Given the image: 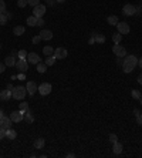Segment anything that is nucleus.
<instances>
[{
	"label": "nucleus",
	"mask_w": 142,
	"mask_h": 158,
	"mask_svg": "<svg viewBox=\"0 0 142 158\" xmlns=\"http://www.w3.org/2000/svg\"><path fill=\"white\" fill-rule=\"evenodd\" d=\"M13 98V94H11V90H3V91H0V100H3V101H7V100H10Z\"/></svg>",
	"instance_id": "2eb2a0df"
},
{
	"label": "nucleus",
	"mask_w": 142,
	"mask_h": 158,
	"mask_svg": "<svg viewBox=\"0 0 142 158\" xmlns=\"http://www.w3.org/2000/svg\"><path fill=\"white\" fill-rule=\"evenodd\" d=\"M117 30L120 34H128L129 30H131V27H129V24L127 23V21H118V24H117Z\"/></svg>",
	"instance_id": "7ed1b4c3"
},
{
	"label": "nucleus",
	"mask_w": 142,
	"mask_h": 158,
	"mask_svg": "<svg viewBox=\"0 0 142 158\" xmlns=\"http://www.w3.org/2000/svg\"><path fill=\"white\" fill-rule=\"evenodd\" d=\"M17 54H14V53H11V54H9L6 59H4V64L7 66V67H14L16 66V63H17Z\"/></svg>",
	"instance_id": "1a4fd4ad"
},
{
	"label": "nucleus",
	"mask_w": 142,
	"mask_h": 158,
	"mask_svg": "<svg viewBox=\"0 0 142 158\" xmlns=\"http://www.w3.org/2000/svg\"><path fill=\"white\" fill-rule=\"evenodd\" d=\"M24 32H26L24 26H16V27L13 29V34H14V36H22V34H24Z\"/></svg>",
	"instance_id": "412c9836"
},
{
	"label": "nucleus",
	"mask_w": 142,
	"mask_h": 158,
	"mask_svg": "<svg viewBox=\"0 0 142 158\" xmlns=\"http://www.w3.org/2000/svg\"><path fill=\"white\" fill-rule=\"evenodd\" d=\"M51 90H53V87H51L50 83H41L38 85V93L41 95H48L51 93Z\"/></svg>",
	"instance_id": "39448f33"
},
{
	"label": "nucleus",
	"mask_w": 142,
	"mask_h": 158,
	"mask_svg": "<svg viewBox=\"0 0 142 158\" xmlns=\"http://www.w3.org/2000/svg\"><path fill=\"white\" fill-rule=\"evenodd\" d=\"M67 54H68V53H67L66 49H63V47H58V49H55V50H54V54H53V56H54L55 59H60V60H63V59H66V57H67Z\"/></svg>",
	"instance_id": "9d476101"
},
{
	"label": "nucleus",
	"mask_w": 142,
	"mask_h": 158,
	"mask_svg": "<svg viewBox=\"0 0 142 158\" xmlns=\"http://www.w3.org/2000/svg\"><path fill=\"white\" fill-rule=\"evenodd\" d=\"M27 24H29L30 27L37 26V17H36V16H30V17H27Z\"/></svg>",
	"instance_id": "393cba45"
},
{
	"label": "nucleus",
	"mask_w": 142,
	"mask_h": 158,
	"mask_svg": "<svg viewBox=\"0 0 142 158\" xmlns=\"http://www.w3.org/2000/svg\"><path fill=\"white\" fill-rule=\"evenodd\" d=\"M95 43V40H94V36H91V39L88 40V44H94Z\"/></svg>",
	"instance_id": "a18cd8bd"
},
{
	"label": "nucleus",
	"mask_w": 142,
	"mask_h": 158,
	"mask_svg": "<svg viewBox=\"0 0 142 158\" xmlns=\"http://www.w3.org/2000/svg\"><path fill=\"white\" fill-rule=\"evenodd\" d=\"M138 66V57L134 56V54H129V56H125L124 57V61H122V70L124 73H132L135 70V67Z\"/></svg>",
	"instance_id": "f257e3e1"
},
{
	"label": "nucleus",
	"mask_w": 142,
	"mask_h": 158,
	"mask_svg": "<svg viewBox=\"0 0 142 158\" xmlns=\"http://www.w3.org/2000/svg\"><path fill=\"white\" fill-rule=\"evenodd\" d=\"M136 123H138V126H142V113L136 117Z\"/></svg>",
	"instance_id": "a19ab883"
},
{
	"label": "nucleus",
	"mask_w": 142,
	"mask_h": 158,
	"mask_svg": "<svg viewBox=\"0 0 142 158\" xmlns=\"http://www.w3.org/2000/svg\"><path fill=\"white\" fill-rule=\"evenodd\" d=\"M13 88H14L13 84H7V90H11V91H13Z\"/></svg>",
	"instance_id": "8fccbe9b"
},
{
	"label": "nucleus",
	"mask_w": 142,
	"mask_h": 158,
	"mask_svg": "<svg viewBox=\"0 0 142 158\" xmlns=\"http://www.w3.org/2000/svg\"><path fill=\"white\" fill-rule=\"evenodd\" d=\"M112 53H114L117 57H125V56H127V49H125L124 46L115 44V46H112Z\"/></svg>",
	"instance_id": "20e7f679"
},
{
	"label": "nucleus",
	"mask_w": 142,
	"mask_h": 158,
	"mask_svg": "<svg viewBox=\"0 0 142 158\" xmlns=\"http://www.w3.org/2000/svg\"><path fill=\"white\" fill-rule=\"evenodd\" d=\"M122 13H124L125 16H134V14H135V6H132V4H125V6L122 7Z\"/></svg>",
	"instance_id": "f8f14e48"
},
{
	"label": "nucleus",
	"mask_w": 142,
	"mask_h": 158,
	"mask_svg": "<svg viewBox=\"0 0 142 158\" xmlns=\"http://www.w3.org/2000/svg\"><path fill=\"white\" fill-rule=\"evenodd\" d=\"M29 3H27V0H17V6L20 7V9H23V7H26Z\"/></svg>",
	"instance_id": "72a5a7b5"
},
{
	"label": "nucleus",
	"mask_w": 142,
	"mask_h": 158,
	"mask_svg": "<svg viewBox=\"0 0 142 158\" xmlns=\"http://www.w3.org/2000/svg\"><path fill=\"white\" fill-rule=\"evenodd\" d=\"M31 42H33V44H38V43L41 42V37H40V34H38V36H34Z\"/></svg>",
	"instance_id": "e433bc0d"
},
{
	"label": "nucleus",
	"mask_w": 142,
	"mask_h": 158,
	"mask_svg": "<svg viewBox=\"0 0 142 158\" xmlns=\"http://www.w3.org/2000/svg\"><path fill=\"white\" fill-rule=\"evenodd\" d=\"M16 137H17V133H16L11 127L6 130V138H9V140H14Z\"/></svg>",
	"instance_id": "aec40b11"
},
{
	"label": "nucleus",
	"mask_w": 142,
	"mask_h": 158,
	"mask_svg": "<svg viewBox=\"0 0 142 158\" xmlns=\"http://www.w3.org/2000/svg\"><path fill=\"white\" fill-rule=\"evenodd\" d=\"M107 23L111 24V26H117L118 24V17L115 14H111V16H108V19H107Z\"/></svg>",
	"instance_id": "4be33fe9"
},
{
	"label": "nucleus",
	"mask_w": 142,
	"mask_h": 158,
	"mask_svg": "<svg viewBox=\"0 0 142 158\" xmlns=\"http://www.w3.org/2000/svg\"><path fill=\"white\" fill-rule=\"evenodd\" d=\"M43 53H44L45 57H47V56H53V54H54V49H53L51 46H45L43 49Z\"/></svg>",
	"instance_id": "b1692460"
},
{
	"label": "nucleus",
	"mask_w": 142,
	"mask_h": 158,
	"mask_svg": "<svg viewBox=\"0 0 142 158\" xmlns=\"http://www.w3.org/2000/svg\"><path fill=\"white\" fill-rule=\"evenodd\" d=\"M44 145H45V140H44V138H37V140L34 141V148H37V150L44 148Z\"/></svg>",
	"instance_id": "6ab92c4d"
},
{
	"label": "nucleus",
	"mask_w": 142,
	"mask_h": 158,
	"mask_svg": "<svg viewBox=\"0 0 142 158\" xmlns=\"http://www.w3.org/2000/svg\"><path fill=\"white\" fill-rule=\"evenodd\" d=\"M139 104L142 105V98H139Z\"/></svg>",
	"instance_id": "4d7b16f0"
},
{
	"label": "nucleus",
	"mask_w": 142,
	"mask_h": 158,
	"mask_svg": "<svg viewBox=\"0 0 142 158\" xmlns=\"http://www.w3.org/2000/svg\"><path fill=\"white\" fill-rule=\"evenodd\" d=\"M54 3H55V0H47V4L48 6H54Z\"/></svg>",
	"instance_id": "c03bdc74"
},
{
	"label": "nucleus",
	"mask_w": 142,
	"mask_h": 158,
	"mask_svg": "<svg viewBox=\"0 0 142 158\" xmlns=\"http://www.w3.org/2000/svg\"><path fill=\"white\" fill-rule=\"evenodd\" d=\"M4 137H6V130L0 127V140H3Z\"/></svg>",
	"instance_id": "ea45409f"
},
{
	"label": "nucleus",
	"mask_w": 142,
	"mask_h": 158,
	"mask_svg": "<svg viewBox=\"0 0 142 158\" xmlns=\"http://www.w3.org/2000/svg\"><path fill=\"white\" fill-rule=\"evenodd\" d=\"M122 150H124V147H122V144H121V142L117 141V142H114V144H112V152H114L115 155H120L121 152H122Z\"/></svg>",
	"instance_id": "f3484780"
},
{
	"label": "nucleus",
	"mask_w": 142,
	"mask_h": 158,
	"mask_svg": "<svg viewBox=\"0 0 142 158\" xmlns=\"http://www.w3.org/2000/svg\"><path fill=\"white\" fill-rule=\"evenodd\" d=\"M66 0H55V3H64Z\"/></svg>",
	"instance_id": "6e6d98bb"
},
{
	"label": "nucleus",
	"mask_w": 142,
	"mask_h": 158,
	"mask_svg": "<svg viewBox=\"0 0 142 158\" xmlns=\"http://www.w3.org/2000/svg\"><path fill=\"white\" fill-rule=\"evenodd\" d=\"M40 37H41V40H51L53 39V32L51 30H41L40 32Z\"/></svg>",
	"instance_id": "dca6fc26"
},
{
	"label": "nucleus",
	"mask_w": 142,
	"mask_h": 158,
	"mask_svg": "<svg viewBox=\"0 0 142 158\" xmlns=\"http://www.w3.org/2000/svg\"><path fill=\"white\" fill-rule=\"evenodd\" d=\"M27 54H29V53L26 51V50H20V51H17V57H19V59H24V60H26Z\"/></svg>",
	"instance_id": "2f4dec72"
},
{
	"label": "nucleus",
	"mask_w": 142,
	"mask_h": 158,
	"mask_svg": "<svg viewBox=\"0 0 142 158\" xmlns=\"http://www.w3.org/2000/svg\"><path fill=\"white\" fill-rule=\"evenodd\" d=\"M138 64H139V67H141V68H142V57H141V59H139V60H138Z\"/></svg>",
	"instance_id": "603ef678"
},
{
	"label": "nucleus",
	"mask_w": 142,
	"mask_h": 158,
	"mask_svg": "<svg viewBox=\"0 0 142 158\" xmlns=\"http://www.w3.org/2000/svg\"><path fill=\"white\" fill-rule=\"evenodd\" d=\"M136 81H138L139 84H142V74H141V75H138V78H136Z\"/></svg>",
	"instance_id": "de8ad7c7"
},
{
	"label": "nucleus",
	"mask_w": 142,
	"mask_h": 158,
	"mask_svg": "<svg viewBox=\"0 0 142 158\" xmlns=\"http://www.w3.org/2000/svg\"><path fill=\"white\" fill-rule=\"evenodd\" d=\"M27 3L30 4V6H37V4H40V0H27Z\"/></svg>",
	"instance_id": "4c0bfd02"
},
{
	"label": "nucleus",
	"mask_w": 142,
	"mask_h": 158,
	"mask_svg": "<svg viewBox=\"0 0 142 158\" xmlns=\"http://www.w3.org/2000/svg\"><path fill=\"white\" fill-rule=\"evenodd\" d=\"M4 116V113H3V110H1V108H0V118H1V117Z\"/></svg>",
	"instance_id": "5fc2aeb1"
},
{
	"label": "nucleus",
	"mask_w": 142,
	"mask_h": 158,
	"mask_svg": "<svg viewBox=\"0 0 142 158\" xmlns=\"http://www.w3.org/2000/svg\"><path fill=\"white\" fill-rule=\"evenodd\" d=\"M26 93H27V88L23 87V85H17V87H14L13 91H11V94H13V98H14V100H23V98L26 97Z\"/></svg>",
	"instance_id": "f03ea898"
},
{
	"label": "nucleus",
	"mask_w": 142,
	"mask_h": 158,
	"mask_svg": "<svg viewBox=\"0 0 142 158\" xmlns=\"http://www.w3.org/2000/svg\"><path fill=\"white\" fill-rule=\"evenodd\" d=\"M3 71H4V66H3V64L0 63V74L3 73Z\"/></svg>",
	"instance_id": "09e8293b"
},
{
	"label": "nucleus",
	"mask_w": 142,
	"mask_h": 158,
	"mask_svg": "<svg viewBox=\"0 0 142 158\" xmlns=\"http://www.w3.org/2000/svg\"><path fill=\"white\" fill-rule=\"evenodd\" d=\"M131 95H132V98H135V100H139V98H142V94H141V91H139V90H132Z\"/></svg>",
	"instance_id": "c85d7f7f"
},
{
	"label": "nucleus",
	"mask_w": 142,
	"mask_h": 158,
	"mask_svg": "<svg viewBox=\"0 0 142 158\" xmlns=\"http://www.w3.org/2000/svg\"><path fill=\"white\" fill-rule=\"evenodd\" d=\"M7 20H9V19H7V14H6V13H1V14H0V24L4 26V24L7 23Z\"/></svg>",
	"instance_id": "c756f323"
},
{
	"label": "nucleus",
	"mask_w": 142,
	"mask_h": 158,
	"mask_svg": "<svg viewBox=\"0 0 142 158\" xmlns=\"http://www.w3.org/2000/svg\"><path fill=\"white\" fill-rule=\"evenodd\" d=\"M10 80H17V75H16V74H13V75L10 77Z\"/></svg>",
	"instance_id": "3c124183"
},
{
	"label": "nucleus",
	"mask_w": 142,
	"mask_h": 158,
	"mask_svg": "<svg viewBox=\"0 0 142 158\" xmlns=\"http://www.w3.org/2000/svg\"><path fill=\"white\" fill-rule=\"evenodd\" d=\"M92 36H94V40H95V43H99V44L105 43V36H104V34H99V33H92Z\"/></svg>",
	"instance_id": "a211bd4d"
},
{
	"label": "nucleus",
	"mask_w": 142,
	"mask_h": 158,
	"mask_svg": "<svg viewBox=\"0 0 142 158\" xmlns=\"http://www.w3.org/2000/svg\"><path fill=\"white\" fill-rule=\"evenodd\" d=\"M108 138H109V141H111L112 144L118 141V137H117V134H114V133H111V134H109V135H108Z\"/></svg>",
	"instance_id": "473e14b6"
},
{
	"label": "nucleus",
	"mask_w": 142,
	"mask_h": 158,
	"mask_svg": "<svg viewBox=\"0 0 142 158\" xmlns=\"http://www.w3.org/2000/svg\"><path fill=\"white\" fill-rule=\"evenodd\" d=\"M134 114H135V117H138V116H139V114H141V111L135 108V110H134Z\"/></svg>",
	"instance_id": "49530a36"
},
{
	"label": "nucleus",
	"mask_w": 142,
	"mask_h": 158,
	"mask_svg": "<svg viewBox=\"0 0 142 158\" xmlns=\"http://www.w3.org/2000/svg\"><path fill=\"white\" fill-rule=\"evenodd\" d=\"M37 66V71L38 73H45V70H47V64L45 63H38V64H36Z\"/></svg>",
	"instance_id": "bb28decb"
},
{
	"label": "nucleus",
	"mask_w": 142,
	"mask_h": 158,
	"mask_svg": "<svg viewBox=\"0 0 142 158\" xmlns=\"http://www.w3.org/2000/svg\"><path fill=\"white\" fill-rule=\"evenodd\" d=\"M10 120L13 123H20L24 120V113H23L22 110H17V111H13L10 114Z\"/></svg>",
	"instance_id": "0eeeda50"
},
{
	"label": "nucleus",
	"mask_w": 142,
	"mask_h": 158,
	"mask_svg": "<svg viewBox=\"0 0 142 158\" xmlns=\"http://www.w3.org/2000/svg\"><path fill=\"white\" fill-rule=\"evenodd\" d=\"M141 7H142V4H141Z\"/></svg>",
	"instance_id": "bf43d9fd"
},
{
	"label": "nucleus",
	"mask_w": 142,
	"mask_h": 158,
	"mask_svg": "<svg viewBox=\"0 0 142 158\" xmlns=\"http://www.w3.org/2000/svg\"><path fill=\"white\" fill-rule=\"evenodd\" d=\"M11 123H13V121L10 120V117L3 116L1 118H0V127H1V128H4V130L10 128V127H11Z\"/></svg>",
	"instance_id": "9b49d317"
},
{
	"label": "nucleus",
	"mask_w": 142,
	"mask_h": 158,
	"mask_svg": "<svg viewBox=\"0 0 142 158\" xmlns=\"http://www.w3.org/2000/svg\"><path fill=\"white\" fill-rule=\"evenodd\" d=\"M44 24H45V21H44V19H43V17H38V19H37V26L43 27Z\"/></svg>",
	"instance_id": "58836bf2"
},
{
	"label": "nucleus",
	"mask_w": 142,
	"mask_h": 158,
	"mask_svg": "<svg viewBox=\"0 0 142 158\" xmlns=\"http://www.w3.org/2000/svg\"><path fill=\"white\" fill-rule=\"evenodd\" d=\"M1 13H6V3H4V0H0V14Z\"/></svg>",
	"instance_id": "f704fd0d"
},
{
	"label": "nucleus",
	"mask_w": 142,
	"mask_h": 158,
	"mask_svg": "<svg viewBox=\"0 0 142 158\" xmlns=\"http://www.w3.org/2000/svg\"><path fill=\"white\" fill-rule=\"evenodd\" d=\"M55 60H57V59H55L54 56H47V57H45V64H47V67H48V66H53V64L55 63Z\"/></svg>",
	"instance_id": "cd10ccee"
},
{
	"label": "nucleus",
	"mask_w": 142,
	"mask_h": 158,
	"mask_svg": "<svg viewBox=\"0 0 142 158\" xmlns=\"http://www.w3.org/2000/svg\"><path fill=\"white\" fill-rule=\"evenodd\" d=\"M0 49H1V44H0Z\"/></svg>",
	"instance_id": "13d9d810"
},
{
	"label": "nucleus",
	"mask_w": 142,
	"mask_h": 158,
	"mask_svg": "<svg viewBox=\"0 0 142 158\" xmlns=\"http://www.w3.org/2000/svg\"><path fill=\"white\" fill-rule=\"evenodd\" d=\"M27 60H29V63H31V64L40 63V57H38L37 53H29V54H27Z\"/></svg>",
	"instance_id": "4468645a"
},
{
	"label": "nucleus",
	"mask_w": 142,
	"mask_h": 158,
	"mask_svg": "<svg viewBox=\"0 0 142 158\" xmlns=\"http://www.w3.org/2000/svg\"><path fill=\"white\" fill-rule=\"evenodd\" d=\"M6 14H7V19H11V17H13V14H11V13H6Z\"/></svg>",
	"instance_id": "864d4df0"
},
{
	"label": "nucleus",
	"mask_w": 142,
	"mask_h": 158,
	"mask_svg": "<svg viewBox=\"0 0 142 158\" xmlns=\"http://www.w3.org/2000/svg\"><path fill=\"white\" fill-rule=\"evenodd\" d=\"M16 68H17L20 73H27V70H29V63H27L24 59H19L17 63H16Z\"/></svg>",
	"instance_id": "423d86ee"
},
{
	"label": "nucleus",
	"mask_w": 142,
	"mask_h": 158,
	"mask_svg": "<svg viewBox=\"0 0 142 158\" xmlns=\"http://www.w3.org/2000/svg\"><path fill=\"white\" fill-rule=\"evenodd\" d=\"M19 110H22L23 113H26L29 110V103H20L19 104Z\"/></svg>",
	"instance_id": "7c9ffc66"
},
{
	"label": "nucleus",
	"mask_w": 142,
	"mask_h": 158,
	"mask_svg": "<svg viewBox=\"0 0 142 158\" xmlns=\"http://www.w3.org/2000/svg\"><path fill=\"white\" fill-rule=\"evenodd\" d=\"M121 40H122V34H120V33H114L112 34V42L115 44H120Z\"/></svg>",
	"instance_id": "a878e982"
},
{
	"label": "nucleus",
	"mask_w": 142,
	"mask_h": 158,
	"mask_svg": "<svg viewBox=\"0 0 142 158\" xmlns=\"http://www.w3.org/2000/svg\"><path fill=\"white\" fill-rule=\"evenodd\" d=\"M26 88H27V93L30 95H33L36 91H38V87H37V84H36L34 81H29V83L26 84Z\"/></svg>",
	"instance_id": "ddd939ff"
},
{
	"label": "nucleus",
	"mask_w": 142,
	"mask_h": 158,
	"mask_svg": "<svg viewBox=\"0 0 142 158\" xmlns=\"http://www.w3.org/2000/svg\"><path fill=\"white\" fill-rule=\"evenodd\" d=\"M141 13H142V7H141V6L135 7V14H134L135 17H139V16H141Z\"/></svg>",
	"instance_id": "c9c22d12"
},
{
	"label": "nucleus",
	"mask_w": 142,
	"mask_h": 158,
	"mask_svg": "<svg viewBox=\"0 0 142 158\" xmlns=\"http://www.w3.org/2000/svg\"><path fill=\"white\" fill-rule=\"evenodd\" d=\"M17 78H19V80H24V78H26V73H20L17 75Z\"/></svg>",
	"instance_id": "79ce46f5"
},
{
	"label": "nucleus",
	"mask_w": 142,
	"mask_h": 158,
	"mask_svg": "<svg viewBox=\"0 0 142 158\" xmlns=\"http://www.w3.org/2000/svg\"><path fill=\"white\" fill-rule=\"evenodd\" d=\"M44 14H45V6L44 4H37V6L33 7V16H36L37 19L43 17Z\"/></svg>",
	"instance_id": "6e6552de"
},
{
	"label": "nucleus",
	"mask_w": 142,
	"mask_h": 158,
	"mask_svg": "<svg viewBox=\"0 0 142 158\" xmlns=\"http://www.w3.org/2000/svg\"><path fill=\"white\" fill-rule=\"evenodd\" d=\"M122 61H124V57H117V64L122 66Z\"/></svg>",
	"instance_id": "37998d69"
},
{
	"label": "nucleus",
	"mask_w": 142,
	"mask_h": 158,
	"mask_svg": "<svg viewBox=\"0 0 142 158\" xmlns=\"http://www.w3.org/2000/svg\"><path fill=\"white\" fill-rule=\"evenodd\" d=\"M24 114H26V116H24V117H26V121H27L29 124H31V123L34 121V116H33V113L30 111V108H29V110H27Z\"/></svg>",
	"instance_id": "5701e85b"
}]
</instances>
